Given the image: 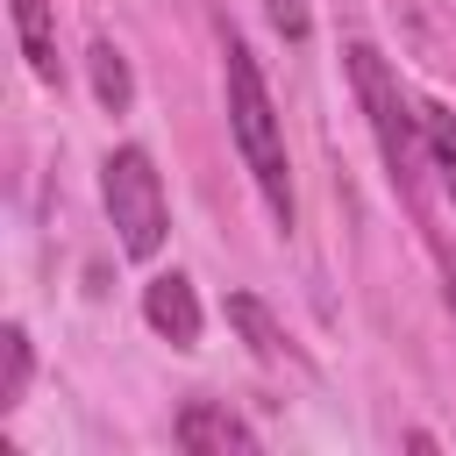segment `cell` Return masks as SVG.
Returning <instances> with one entry per match:
<instances>
[{"label":"cell","mask_w":456,"mask_h":456,"mask_svg":"<svg viewBox=\"0 0 456 456\" xmlns=\"http://www.w3.org/2000/svg\"><path fill=\"white\" fill-rule=\"evenodd\" d=\"M221 86H228V128H235V150L271 207L278 228H292V164H285V128H278V107H271V86H264V64L249 57V43L235 28H221Z\"/></svg>","instance_id":"obj_1"},{"label":"cell","mask_w":456,"mask_h":456,"mask_svg":"<svg viewBox=\"0 0 456 456\" xmlns=\"http://www.w3.org/2000/svg\"><path fill=\"white\" fill-rule=\"evenodd\" d=\"M342 64H349L356 107L370 114V135H378V150H385L392 185H399V192H413V185H420V164H435V157H428L420 107L406 100V86H399V71L385 64V50H378V43H349V50H342Z\"/></svg>","instance_id":"obj_2"},{"label":"cell","mask_w":456,"mask_h":456,"mask_svg":"<svg viewBox=\"0 0 456 456\" xmlns=\"http://www.w3.org/2000/svg\"><path fill=\"white\" fill-rule=\"evenodd\" d=\"M100 200H107V221L121 235L128 256H157L164 235H171V207H164V178L150 164V150H107L100 164Z\"/></svg>","instance_id":"obj_3"},{"label":"cell","mask_w":456,"mask_h":456,"mask_svg":"<svg viewBox=\"0 0 456 456\" xmlns=\"http://www.w3.org/2000/svg\"><path fill=\"white\" fill-rule=\"evenodd\" d=\"M142 321L171 342V349H200V328H207V314H200V292H192V278L185 271H157L150 285H142Z\"/></svg>","instance_id":"obj_4"},{"label":"cell","mask_w":456,"mask_h":456,"mask_svg":"<svg viewBox=\"0 0 456 456\" xmlns=\"http://www.w3.org/2000/svg\"><path fill=\"white\" fill-rule=\"evenodd\" d=\"M178 449H192V456H214V449H256V435H249V420H235L228 406H214V399H192L185 413H178Z\"/></svg>","instance_id":"obj_5"},{"label":"cell","mask_w":456,"mask_h":456,"mask_svg":"<svg viewBox=\"0 0 456 456\" xmlns=\"http://www.w3.org/2000/svg\"><path fill=\"white\" fill-rule=\"evenodd\" d=\"M228 321L242 328V342H249V356H264V363H285L292 356V335H285V321L256 299V292H228Z\"/></svg>","instance_id":"obj_6"},{"label":"cell","mask_w":456,"mask_h":456,"mask_svg":"<svg viewBox=\"0 0 456 456\" xmlns=\"http://www.w3.org/2000/svg\"><path fill=\"white\" fill-rule=\"evenodd\" d=\"M14 7V36H21V57L43 86H57V14L50 0H7Z\"/></svg>","instance_id":"obj_7"},{"label":"cell","mask_w":456,"mask_h":456,"mask_svg":"<svg viewBox=\"0 0 456 456\" xmlns=\"http://www.w3.org/2000/svg\"><path fill=\"white\" fill-rule=\"evenodd\" d=\"M86 71H93V100H100L107 114H128V107H135V71H128V57H121L107 36L86 50Z\"/></svg>","instance_id":"obj_8"},{"label":"cell","mask_w":456,"mask_h":456,"mask_svg":"<svg viewBox=\"0 0 456 456\" xmlns=\"http://www.w3.org/2000/svg\"><path fill=\"white\" fill-rule=\"evenodd\" d=\"M28 370H36L28 328H21V321H7V328H0V406H21V392H28Z\"/></svg>","instance_id":"obj_9"},{"label":"cell","mask_w":456,"mask_h":456,"mask_svg":"<svg viewBox=\"0 0 456 456\" xmlns=\"http://www.w3.org/2000/svg\"><path fill=\"white\" fill-rule=\"evenodd\" d=\"M420 128H428V157H435V171H442V185H449V200H456V107L428 100V107H420Z\"/></svg>","instance_id":"obj_10"},{"label":"cell","mask_w":456,"mask_h":456,"mask_svg":"<svg viewBox=\"0 0 456 456\" xmlns=\"http://www.w3.org/2000/svg\"><path fill=\"white\" fill-rule=\"evenodd\" d=\"M264 14H271V28H278L285 43H306V36H314V14H306V0H264Z\"/></svg>","instance_id":"obj_11"},{"label":"cell","mask_w":456,"mask_h":456,"mask_svg":"<svg viewBox=\"0 0 456 456\" xmlns=\"http://www.w3.org/2000/svg\"><path fill=\"white\" fill-rule=\"evenodd\" d=\"M442 299H449V314H456V264L442 271Z\"/></svg>","instance_id":"obj_12"}]
</instances>
